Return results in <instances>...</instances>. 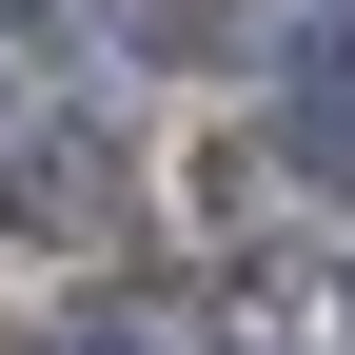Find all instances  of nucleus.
Returning a JSON list of instances; mask_svg holds the SVG:
<instances>
[{"instance_id":"f03ea898","label":"nucleus","mask_w":355,"mask_h":355,"mask_svg":"<svg viewBox=\"0 0 355 355\" xmlns=\"http://www.w3.org/2000/svg\"><path fill=\"white\" fill-rule=\"evenodd\" d=\"M40 20H60V0H0V40H40Z\"/></svg>"},{"instance_id":"7ed1b4c3","label":"nucleus","mask_w":355,"mask_h":355,"mask_svg":"<svg viewBox=\"0 0 355 355\" xmlns=\"http://www.w3.org/2000/svg\"><path fill=\"white\" fill-rule=\"evenodd\" d=\"M336 316H355V257H336Z\"/></svg>"},{"instance_id":"f257e3e1","label":"nucleus","mask_w":355,"mask_h":355,"mask_svg":"<svg viewBox=\"0 0 355 355\" xmlns=\"http://www.w3.org/2000/svg\"><path fill=\"white\" fill-rule=\"evenodd\" d=\"M277 119H296V158H355V20H316V40H296V79H277Z\"/></svg>"}]
</instances>
